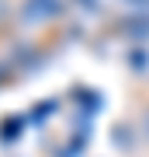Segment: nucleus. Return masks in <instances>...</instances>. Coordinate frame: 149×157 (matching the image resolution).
<instances>
[{"label":"nucleus","instance_id":"f257e3e1","mask_svg":"<svg viewBox=\"0 0 149 157\" xmlns=\"http://www.w3.org/2000/svg\"><path fill=\"white\" fill-rule=\"evenodd\" d=\"M52 14H59L55 0H24V21H49Z\"/></svg>","mask_w":149,"mask_h":157}]
</instances>
